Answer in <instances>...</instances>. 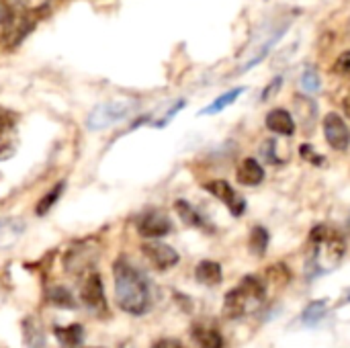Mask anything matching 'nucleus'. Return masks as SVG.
<instances>
[{
	"label": "nucleus",
	"mask_w": 350,
	"mask_h": 348,
	"mask_svg": "<svg viewBox=\"0 0 350 348\" xmlns=\"http://www.w3.org/2000/svg\"><path fill=\"white\" fill-rule=\"evenodd\" d=\"M269 240H271V236H269V232L262 226L252 228V234H250V252L254 256H258V258L265 256L267 254V248H269Z\"/></svg>",
	"instance_id": "obj_20"
},
{
	"label": "nucleus",
	"mask_w": 350,
	"mask_h": 348,
	"mask_svg": "<svg viewBox=\"0 0 350 348\" xmlns=\"http://www.w3.org/2000/svg\"><path fill=\"white\" fill-rule=\"evenodd\" d=\"M16 2L27 12H37V10H41V8H45L49 4V0H16Z\"/></svg>",
	"instance_id": "obj_28"
},
{
	"label": "nucleus",
	"mask_w": 350,
	"mask_h": 348,
	"mask_svg": "<svg viewBox=\"0 0 350 348\" xmlns=\"http://www.w3.org/2000/svg\"><path fill=\"white\" fill-rule=\"evenodd\" d=\"M320 74L316 72V68H308L304 74H301V86H304V90L306 92H318L320 90Z\"/></svg>",
	"instance_id": "obj_24"
},
{
	"label": "nucleus",
	"mask_w": 350,
	"mask_h": 348,
	"mask_svg": "<svg viewBox=\"0 0 350 348\" xmlns=\"http://www.w3.org/2000/svg\"><path fill=\"white\" fill-rule=\"evenodd\" d=\"M135 228H137L139 236H144L148 240H158V238H164L172 232V222L162 211L150 209L137 217Z\"/></svg>",
	"instance_id": "obj_6"
},
{
	"label": "nucleus",
	"mask_w": 350,
	"mask_h": 348,
	"mask_svg": "<svg viewBox=\"0 0 350 348\" xmlns=\"http://www.w3.org/2000/svg\"><path fill=\"white\" fill-rule=\"evenodd\" d=\"M195 279L205 285V287H215L221 283L224 279V271H221V265L215 263V260H201L195 269Z\"/></svg>",
	"instance_id": "obj_15"
},
{
	"label": "nucleus",
	"mask_w": 350,
	"mask_h": 348,
	"mask_svg": "<svg viewBox=\"0 0 350 348\" xmlns=\"http://www.w3.org/2000/svg\"><path fill=\"white\" fill-rule=\"evenodd\" d=\"M236 178L244 187H258L265 180V168L254 158H246L240 162L236 170Z\"/></svg>",
	"instance_id": "obj_13"
},
{
	"label": "nucleus",
	"mask_w": 350,
	"mask_h": 348,
	"mask_svg": "<svg viewBox=\"0 0 350 348\" xmlns=\"http://www.w3.org/2000/svg\"><path fill=\"white\" fill-rule=\"evenodd\" d=\"M142 252L146 254V258H148V260L154 265V269H158V271H168V269L176 267L178 260H180L178 252H176L172 246H168V244H164V242H158V240L146 242V244L142 246Z\"/></svg>",
	"instance_id": "obj_8"
},
{
	"label": "nucleus",
	"mask_w": 350,
	"mask_h": 348,
	"mask_svg": "<svg viewBox=\"0 0 350 348\" xmlns=\"http://www.w3.org/2000/svg\"><path fill=\"white\" fill-rule=\"evenodd\" d=\"M267 127L283 137H291L295 133V121L289 111L285 109H275L267 115Z\"/></svg>",
	"instance_id": "obj_12"
},
{
	"label": "nucleus",
	"mask_w": 350,
	"mask_h": 348,
	"mask_svg": "<svg viewBox=\"0 0 350 348\" xmlns=\"http://www.w3.org/2000/svg\"><path fill=\"white\" fill-rule=\"evenodd\" d=\"M244 92V88H234V90H230V92H226V94H221V96H217L209 107H205L203 111H201V115H215V113H219V111H224L226 107H230L240 94Z\"/></svg>",
	"instance_id": "obj_21"
},
{
	"label": "nucleus",
	"mask_w": 350,
	"mask_h": 348,
	"mask_svg": "<svg viewBox=\"0 0 350 348\" xmlns=\"http://www.w3.org/2000/svg\"><path fill=\"white\" fill-rule=\"evenodd\" d=\"M115 277V299L117 306L131 316H144L152 306V291L148 279L125 258L113 265Z\"/></svg>",
	"instance_id": "obj_1"
},
{
	"label": "nucleus",
	"mask_w": 350,
	"mask_h": 348,
	"mask_svg": "<svg viewBox=\"0 0 350 348\" xmlns=\"http://www.w3.org/2000/svg\"><path fill=\"white\" fill-rule=\"evenodd\" d=\"M80 302L86 310L98 314L107 310V297H105V287L103 279L96 271H86L82 285H80Z\"/></svg>",
	"instance_id": "obj_5"
},
{
	"label": "nucleus",
	"mask_w": 350,
	"mask_h": 348,
	"mask_svg": "<svg viewBox=\"0 0 350 348\" xmlns=\"http://www.w3.org/2000/svg\"><path fill=\"white\" fill-rule=\"evenodd\" d=\"M324 135H326V142L330 144V148H334L338 152H345L350 146L349 125L336 113H328L324 117Z\"/></svg>",
	"instance_id": "obj_9"
},
{
	"label": "nucleus",
	"mask_w": 350,
	"mask_h": 348,
	"mask_svg": "<svg viewBox=\"0 0 350 348\" xmlns=\"http://www.w3.org/2000/svg\"><path fill=\"white\" fill-rule=\"evenodd\" d=\"M137 109V103L131 101V98H119V101H107V103H100L96 105L88 119H86V125L90 129H105V127H111L115 123H121L125 119H129Z\"/></svg>",
	"instance_id": "obj_4"
},
{
	"label": "nucleus",
	"mask_w": 350,
	"mask_h": 348,
	"mask_svg": "<svg viewBox=\"0 0 350 348\" xmlns=\"http://www.w3.org/2000/svg\"><path fill=\"white\" fill-rule=\"evenodd\" d=\"M16 150V123L10 115L0 111V160H6Z\"/></svg>",
	"instance_id": "obj_10"
},
{
	"label": "nucleus",
	"mask_w": 350,
	"mask_h": 348,
	"mask_svg": "<svg viewBox=\"0 0 350 348\" xmlns=\"http://www.w3.org/2000/svg\"><path fill=\"white\" fill-rule=\"evenodd\" d=\"M193 340L201 348H224V334L209 324H195Z\"/></svg>",
	"instance_id": "obj_14"
},
{
	"label": "nucleus",
	"mask_w": 350,
	"mask_h": 348,
	"mask_svg": "<svg viewBox=\"0 0 350 348\" xmlns=\"http://www.w3.org/2000/svg\"><path fill=\"white\" fill-rule=\"evenodd\" d=\"M47 299L51 306L62 308V310H76V299L66 287H51L47 293Z\"/></svg>",
	"instance_id": "obj_19"
},
{
	"label": "nucleus",
	"mask_w": 350,
	"mask_h": 348,
	"mask_svg": "<svg viewBox=\"0 0 350 348\" xmlns=\"http://www.w3.org/2000/svg\"><path fill=\"white\" fill-rule=\"evenodd\" d=\"M289 279H291V271L283 263H277L271 269H267V281L265 283H267V287H269V283L285 285V283H289Z\"/></svg>",
	"instance_id": "obj_23"
},
{
	"label": "nucleus",
	"mask_w": 350,
	"mask_h": 348,
	"mask_svg": "<svg viewBox=\"0 0 350 348\" xmlns=\"http://www.w3.org/2000/svg\"><path fill=\"white\" fill-rule=\"evenodd\" d=\"M347 254L345 236L332 226L320 224L310 234V256H308V273L310 279L326 275L334 271Z\"/></svg>",
	"instance_id": "obj_2"
},
{
	"label": "nucleus",
	"mask_w": 350,
	"mask_h": 348,
	"mask_svg": "<svg viewBox=\"0 0 350 348\" xmlns=\"http://www.w3.org/2000/svg\"><path fill=\"white\" fill-rule=\"evenodd\" d=\"M299 154H301L304 160H308V162H312V164H316V166H320V164L326 162L324 156H320V154H318L312 146H308V144H304V146L299 148Z\"/></svg>",
	"instance_id": "obj_27"
},
{
	"label": "nucleus",
	"mask_w": 350,
	"mask_h": 348,
	"mask_svg": "<svg viewBox=\"0 0 350 348\" xmlns=\"http://www.w3.org/2000/svg\"><path fill=\"white\" fill-rule=\"evenodd\" d=\"M345 302H347V304H349V302H350V295H349V297H347V299H345Z\"/></svg>",
	"instance_id": "obj_34"
},
{
	"label": "nucleus",
	"mask_w": 350,
	"mask_h": 348,
	"mask_svg": "<svg viewBox=\"0 0 350 348\" xmlns=\"http://www.w3.org/2000/svg\"><path fill=\"white\" fill-rule=\"evenodd\" d=\"M279 86H281V78H275V80H273V84H271V86H267V90L262 92V101H267V98H269V94H273Z\"/></svg>",
	"instance_id": "obj_31"
},
{
	"label": "nucleus",
	"mask_w": 350,
	"mask_h": 348,
	"mask_svg": "<svg viewBox=\"0 0 350 348\" xmlns=\"http://www.w3.org/2000/svg\"><path fill=\"white\" fill-rule=\"evenodd\" d=\"M347 228H349V232H350V219H349V224H347Z\"/></svg>",
	"instance_id": "obj_33"
},
{
	"label": "nucleus",
	"mask_w": 350,
	"mask_h": 348,
	"mask_svg": "<svg viewBox=\"0 0 350 348\" xmlns=\"http://www.w3.org/2000/svg\"><path fill=\"white\" fill-rule=\"evenodd\" d=\"M152 348H187L180 340L176 338H160L158 343H154Z\"/></svg>",
	"instance_id": "obj_29"
},
{
	"label": "nucleus",
	"mask_w": 350,
	"mask_h": 348,
	"mask_svg": "<svg viewBox=\"0 0 350 348\" xmlns=\"http://www.w3.org/2000/svg\"><path fill=\"white\" fill-rule=\"evenodd\" d=\"M326 314H328V299H316L306 306V310L299 316V322L306 328H314L326 318Z\"/></svg>",
	"instance_id": "obj_17"
},
{
	"label": "nucleus",
	"mask_w": 350,
	"mask_h": 348,
	"mask_svg": "<svg viewBox=\"0 0 350 348\" xmlns=\"http://www.w3.org/2000/svg\"><path fill=\"white\" fill-rule=\"evenodd\" d=\"M10 18H12L10 8L6 6V2H4V0H0V27H6V25L10 23Z\"/></svg>",
	"instance_id": "obj_30"
},
{
	"label": "nucleus",
	"mask_w": 350,
	"mask_h": 348,
	"mask_svg": "<svg viewBox=\"0 0 350 348\" xmlns=\"http://www.w3.org/2000/svg\"><path fill=\"white\" fill-rule=\"evenodd\" d=\"M64 187H66V183H57V185H55L47 195H43V197H41V201L37 203V209H35V211H37V215H45V213H47V211L57 203V199H59V197H62V193H64Z\"/></svg>",
	"instance_id": "obj_22"
},
{
	"label": "nucleus",
	"mask_w": 350,
	"mask_h": 348,
	"mask_svg": "<svg viewBox=\"0 0 350 348\" xmlns=\"http://www.w3.org/2000/svg\"><path fill=\"white\" fill-rule=\"evenodd\" d=\"M25 234V222L16 217H2L0 219V250L12 248Z\"/></svg>",
	"instance_id": "obj_11"
},
{
	"label": "nucleus",
	"mask_w": 350,
	"mask_h": 348,
	"mask_svg": "<svg viewBox=\"0 0 350 348\" xmlns=\"http://www.w3.org/2000/svg\"><path fill=\"white\" fill-rule=\"evenodd\" d=\"M279 148V144H277V139H267L265 144H262V148H260V154H262V158L267 160V162H271V164H281V160L277 158V150Z\"/></svg>",
	"instance_id": "obj_25"
},
{
	"label": "nucleus",
	"mask_w": 350,
	"mask_h": 348,
	"mask_svg": "<svg viewBox=\"0 0 350 348\" xmlns=\"http://www.w3.org/2000/svg\"><path fill=\"white\" fill-rule=\"evenodd\" d=\"M334 72H336L338 76H342V78L350 80V51H345V53L336 59V64H334Z\"/></svg>",
	"instance_id": "obj_26"
},
{
	"label": "nucleus",
	"mask_w": 350,
	"mask_h": 348,
	"mask_svg": "<svg viewBox=\"0 0 350 348\" xmlns=\"http://www.w3.org/2000/svg\"><path fill=\"white\" fill-rule=\"evenodd\" d=\"M342 109H345V113H347V117L350 119V92L345 96V101H342Z\"/></svg>",
	"instance_id": "obj_32"
},
{
	"label": "nucleus",
	"mask_w": 350,
	"mask_h": 348,
	"mask_svg": "<svg viewBox=\"0 0 350 348\" xmlns=\"http://www.w3.org/2000/svg\"><path fill=\"white\" fill-rule=\"evenodd\" d=\"M174 207H176V213L180 215V219L187 224V226H191V228H199V230H211V226H209V222L205 219V215H201L189 201H176L174 203Z\"/></svg>",
	"instance_id": "obj_16"
},
{
	"label": "nucleus",
	"mask_w": 350,
	"mask_h": 348,
	"mask_svg": "<svg viewBox=\"0 0 350 348\" xmlns=\"http://www.w3.org/2000/svg\"><path fill=\"white\" fill-rule=\"evenodd\" d=\"M269 287L265 283V279L248 275L244 277L234 289H230L226 293L224 299V316L230 320H240L246 316H252L254 312H258L267 299Z\"/></svg>",
	"instance_id": "obj_3"
},
{
	"label": "nucleus",
	"mask_w": 350,
	"mask_h": 348,
	"mask_svg": "<svg viewBox=\"0 0 350 348\" xmlns=\"http://www.w3.org/2000/svg\"><path fill=\"white\" fill-rule=\"evenodd\" d=\"M53 334H55V338H57L59 345H64V347L68 348L80 347L82 340H84V328H82L80 324H70V326H66V328L55 326V328H53Z\"/></svg>",
	"instance_id": "obj_18"
},
{
	"label": "nucleus",
	"mask_w": 350,
	"mask_h": 348,
	"mask_svg": "<svg viewBox=\"0 0 350 348\" xmlns=\"http://www.w3.org/2000/svg\"><path fill=\"white\" fill-rule=\"evenodd\" d=\"M205 191L211 193L215 199H219L232 211L234 217H242L244 215L246 201L234 191V187L228 180H211V183H205Z\"/></svg>",
	"instance_id": "obj_7"
}]
</instances>
